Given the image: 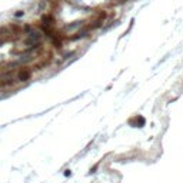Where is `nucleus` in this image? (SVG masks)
<instances>
[{
    "label": "nucleus",
    "mask_w": 183,
    "mask_h": 183,
    "mask_svg": "<svg viewBox=\"0 0 183 183\" xmlns=\"http://www.w3.org/2000/svg\"><path fill=\"white\" fill-rule=\"evenodd\" d=\"M29 77H30V70L27 67H23L17 72V79L20 82H26V80H29Z\"/></svg>",
    "instance_id": "f257e3e1"
}]
</instances>
